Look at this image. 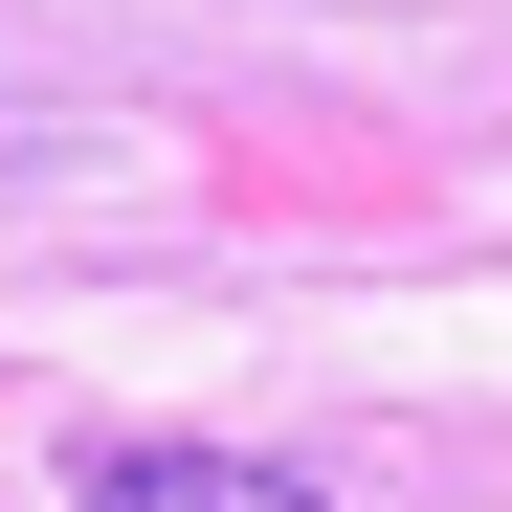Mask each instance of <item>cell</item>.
<instances>
[{"label": "cell", "mask_w": 512, "mask_h": 512, "mask_svg": "<svg viewBox=\"0 0 512 512\" xmlns=\"http://www.w3.org/2000/svg\"><path fill=\"white\" fill-rule=\"evenodd\" d=\"M67 512H312L290 468H245V446H90V490Z\"/></svg>", "instance_id": "1"}]
</instances>
